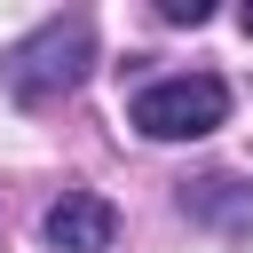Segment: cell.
Instances as JSON below:
<instances>
[{
	"label": "cell",
	"mask_w": 253,
	"mask_h": 253,
	"mask_svg": "<svg viewBox=\"0 0 253 253\" xmlns=\"http://www.w3.org/2000/svg\"><path fill=\"white\" fill-rule=\"evenodd\" d=\"M87 63H95V24L87 16H47L32 40L8 47L0 79H8L16 103H55V95H71L87 79Z\"/></svg>",
	"instance_id": "obj_1"
},
{
	"label": "cell",
	"mask_w": 253,
	"mask_h": 253,
	"mask_svg": "<svg viewBox=\"0 0 253 253\" xmlns=\"http://www.w3.org/2000/svg\"><path fill=\"white\" fill-rule=\"evenodd\" d=\"M126 119H134L150 142H198V134H213V126L229 119V87H221L213 71H182V79L142 87Z\"/></svg>",
	"instance_id": "obj_2"
},
{
	"label": "cell",
	"mask_w": 253,
	"mask_h": 253,
	"mask_svg": "<svg viewBox=\"0 0 253 253\" xmlns=\"http://www.w3.org/2000/svg\"><path fill=\"white\" fill-rule=\"evenodd\" d=\"M47 245L55 253H111V237H119V213L95 198V190H63L55 206H47Z\"/></svg>",
	"instance_id": "obj_3"
},
{
	"label": "cell",
	"mask_w": 253,
	"mask_h": 253,
	"mask_svg": "<svg viewBox=\"0 0 253 253\" xmlns=\"http://www.w3.org/2000/svg\"><path fill=\"white\" fill-rule=\"evenodd\" d=\"M158 16H166V24H206L213 8H206V0H158Z\"/></svg>",
	"instance_id": "obj_4"
},
{
	"label": "cell",
	"mask_w": 253,
	"mask_h": 253,
	"mask_svg": "<svg viewBox=\"0 0 253 253\" xmlns=\"http://www.w3.org/2000/svg\"><path fill=\"white\" fill-rule=\"evenodd\" d=\"M245 32H253V8H245Z\"/></svg>",
	"instance_id": "obj_5"
}]
</instances>
